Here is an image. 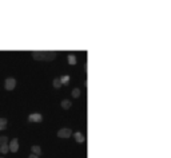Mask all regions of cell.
I'll return each instance as SVG.
<instances>
[{
  "instance_id": "obj_1",
  "label": "cell",
  "mask_w": 171,
  "mask_h": 158,
  "mask_svg": "<svg viewBox=\"0 0 171 158\" xmlns=\"http://www.w3.org/2000/svg\"><path fill=\"white\" fill-rule=\"evenodd\" d=\"M32 56L36 60H54L56 56V52H52V51H34Z\"/></svg>"
},
{
  "instance_id": "obj_2",
  "label": "cell",
  "mask_w": 171,
  "mask_h": 158,
  "mask_svg": "<svg viewBox=\"0 0 171 158\" xmlns=\"http://www.w3.org/2000/svg\"><path fill=\"white\" fill-rule=\"evenodd\" d=\"M15 86H16V79L15 78H7L6 82H4V87H6V90L11 91L15 88Z\"/></svg>"
},
{
  "instance_id": "obj_3",
  "label": "cell",
  "mask_w": 171,
  "mask_h": 158,
  "mask_svg": "<svg viewBox=\"0 0 171 158\" xmlns=\"http://www.w3.org/2000/svg\"><path fill=\"white\" fill-rule=\"evenodd\" d=\"M71 134H72V130L71 129H60L58 131V137H60V138H68V137H71Z\"/></svg>"
},
{
  "instance_id": "obj_4",
  "label": "cell",
  "mask_w": 171,
  "mask_h": 158,
  "mask_svg": "<svg viewBox=\"0 0 171 158\" xmlns=\"http://www.w3.org/2000/svg\"><path fill=\"white\" fill-rule=\"evenodd\" d=\"M8 146H9V150H11L12 153H16L19 150V141L16 139V138H14V139L9 142Z\"/></svg>"
},
{
  "instance_id": "obj_5",
  "label": "cell",
  "mask_w": 171,
  "mask_h": 158,
  "mask_svg": "<svg viewBox=\"0 0 171 158\" xmlns=\"http://www.w3.org/2000/svg\"><path fill=\"white\" fill-rule=\"evenodd\" d=\"M41 119H43V117H41V114H39V113H34V114H31L28 117L29 122H40Z\"/></svg>"
},
{
  "instance_id": "obj_6",
  "label": "cell",
  "mask_w": 171,
  "mask_h": 158,
  "mask_svg": "<svg viewBox=\"0 0 171 158\" xmlns=\"http://www.w3.org/2000/svg\"><path fill=\"white\" fill-rule=\"evenodd\" d=\"M31 150H32V154H36V155H40V153H41L40 146H38V145H34L31 147Z\"/></svg>"
},
{
  "instance_id": "obj_7",
  "label": "cell",
  "mask_w": 171,
  "mask_h": 158,
  "mask_svg": "<svg viewBox=\"0 0 171 158\" xmlns=\"http://www.w3.org/2000/svg\"><path fill=\"white\" fill-rule=\"evenodd\" d=\"M60 105H62V107H63V108H70L72 103H71L68 99H63V101H62V103H60Z\"/></svg>"
},
{
  "instance_id": "obj_8",
  "label": "cell",
  "mask_w": 171,
  "mask_h": 158,
  "mask_svg": "<svg viewBox=\"0 0 171 158\" xmlns=\"http://www.w3.org/2000/svg\"><path fill=\"white\" fill-rule=\"evenodd\" d=\"M74 135H75V139L78 141V142H83V141H84V137H83V134H82V133L78 131V133H75Z\"/></svg>"
},
{
  "instance_id": "obj_9",
  "label": "cell",
  "mask_w": 171,
  "mask_h": 158,
  "mask_svg": "<svg viewBox=\"0 0 171 158\" xmlns=\"http://www.w3.org/2000/svg\"><path fill=\"white\" fill-rule=\"evenodd\" d=\"M7 127V119L6 118H0V130H3Z\"/></svg>"
},
{
  "instance_id": "obj_10",
  "label": "cell",
  "mask_w": 171,
  "mask_h": 158,
  "mask_svg": "<svg viewBox=\"0 0 171 158\" xmlns=\"http://www.w3.org/2000/svg\"><path fill=\"white\" fill-rule=\"evenodd\" d=\"M8 150H9L8 145H1V146H0V153H1V154H6Z\"/></svg>"
},
{
  "instance_id": "obj_11",
  "label": "cell",
  "mask_w": 171,
  "mask_h": 158,
  "mask_svg": "<svg viewBox=\"0 0 171 158\" xmlns=\"http://www.w3.org/2000/svg\"><path fill=\"white\" fill-rule=\"evenodd\" d=\"M7 142H8V137L7 135H1L0 137V146L1 145H7Z\"/></svg>"
},
{
  "instance_id": "obj_12",
  "label": "cell",
  "mask_w": 171,
  "mask_h": 158,
  "mask_svg": "<svg viewBox=\"0 0 171 158\" xmlns=\"http://www.w3.org/2000/svg\"><path fill=\"white\" fill-rule=\"evenodd\" d=\"M68 63H70V65H75V63H76L75 55H72V54H71V55H68Z\"/></svg>"
},
{
  "instance_id": "obj_13",
  "label": "cell",
  "mask_w": 171,
  "mask_h": 158,
  "mask_svg": "<svg viewBox=\"0 0 171 158\" xmlns=\"http://www.w3.org/2000/svg\"><path fill=\"white\" fill-rule=\"evenodd\" d=\"M62 86V80H60V78H56V79H54V87H56V88H59Z\"/></svg>"
},
{
  "instance_id": "obj_14",
  "label": "cell",
  "mask_w": 171,
  "mask_h": 158,
  "mask_svg": "<svg viewBox=\"0 0 171 158\" xmlns=\"http://www.w3.org/2000/svg\"><path fill=\"white\" fill-rule=\"evenodd\" d=\"M60 80H62V85H67V83L70 82V76L64 75V76H62V78H60Z\"/></svg>"
},
{
  "instance_id": "obj_15",
  "label": "cell",
  "mask_w": 171,
  "mask_h": 158,
  "mask_svg": "<svg viewBox=\"0 0 171 158\" xmlns=\"http://www.w3.org/2000/svg\"><path fill=\"white\" fill-rule=\"evenodd\" d=\"M79 95H80V90H79V88H74V90H72V97L78 98Z\"/></svg>"
},
{
  "instance_id": "obj_16",
  "label": "cell",
  "mask_w": 171,
  "mask_h": 158,
  "mask_svg": "<svg viewBox=\"0 0 171 158\" xmlns=\"http://www.w3.org/2000/svg\"><path fill=\"white\" fill-rule=\"evenodd\" d=\"M28 158H39V155H36V154H31Z\"/></svg>"
},
{
  "instance_id": "obj_17",
  "label": "cell",
  "mask_w": 171,
  "mask_h": 158,
  "mask_svg": "<svg viewBox=\"0 0 171 158\" xmlns=\"http://www.w3.org/2000/svg\"><path fill=\"white\" fill-rule=\"evenodd\" d=\"M0 158H3V157H0Z\"/></svg>"
}]
</instances>
